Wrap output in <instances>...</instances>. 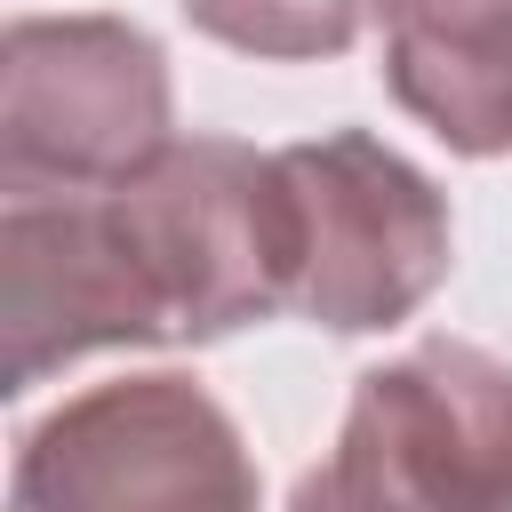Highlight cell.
Masks as SVG:
<instances>
[{
    "mask_svg": "<svg viewBox=\"0 0 512 512\" xmlns=\"http://www.w3.org/2000/svg\"><path fill=\"white\" fill-rule=\"evenodd\" d=\"M288 512H512V360L464 336L376 360Z\"/></svg>",
    "mask_w": 512,
    "mask_h": 512,
    "instance_id": "6da1fadb",
    "label": "cell"
},
{
    "mask_svg": "<svg viewBox=\"0 0 512 512\" xmlns=\"http://www.w3.org/2000/svg\"><path fill=\"white\" fill-rule=\"evenodd\" d=\"M8 512H264V480L200 376L144 368L56 400L16 440Z\"/></svg>",
    "mask_w": 512,
    "mask_h": 512,
    "instance_id": "7a4b0ae2",
    "label": "cell"
},
{
    "mask_svg": "<svg viewBox=\"0 0 512 512\" xmlns=\"http://www.w3.org/2000/svg\"><path fill=\"white\" fill-rule=\"evenodd\" d=\"M176 144L168 48L128 16H16L0 40V192H104Z\"/></svg>",
    "mask_w": 512,
    "mask_h": 512,
    "instance_id": "3957f363",
    "label": "cell"
},
{
    "mask_svg": "<svg viewBox=\"0 0 512 512\" xmlns=\"http://www.w3.org/2000/svg\"><path fill=\"white\" fill-rule=\"evenodd\" d=\"M112 192L168 296L176 344H224L296 304V200L280 152L240 136H176Z\"/></svg>",
    "mask_w": 512,
    "mask_h": 512,
    "instance_id": "277c9868",
    "label": "cell"
},
{
    "mask_svg": "<svg viewBox=\"0 0 512 512\" xmlns=\"http://www.w3.org/2000/svg\"><path fill=\"white\" fill-rule=\"evenodd\" d=\"M296 200V320L328 336L400 328L456 264L448 192L368 128L280 144Z\"/></svg>",
    "mask_w": 512,
    "mask_h": 512,
    "instance_id": "5b68a950",
    "label": "cell"
},
{
    "mask_svg": "<svg viewBox=\"0 0 512 512\" xmlns=\"http://www.w3.org/2000/svg\"><path fill=\"white\" fill-rule=\"evenodd\" d=\"M136 344H176V320L120 192L0 200V392L24 400L72 360Z\"/></svg>",
    "mask_w": 512,
    "mask_h": 512,
    "instance_id": "8992f818",
    "label": "cell"
},
{
    "mask_svg": "<svg viewBox=\"0 0 512 512\" xmlns=\"http://www.w3.org/2000/svg\"><path fill=\"white\" fill-rule=\"evenodd\" d=\"M384 88L448 152H512V0H376Z\"/></svg>",
    "mask_w": 512,
    "mask_h": 512,
    "instance_id": "52a82bcc",
    "label": "cell"
},
{
    "mask_svg": "<svg viewBox=\"0 0 512 512\" xmlns=\"http://www.w3.org/2000/svg\"><path fill=\"white\" fill-rule=\"evenodd\" d=\"M192 32H208L216 48H240L256 64H320L344 56L376 0H176Z\"/></svg>",
    "mask_w": 512,
    "mask_h": 512,
    "instance_id": "ba28073f",
    "label": "cell"
}]
</instances>
